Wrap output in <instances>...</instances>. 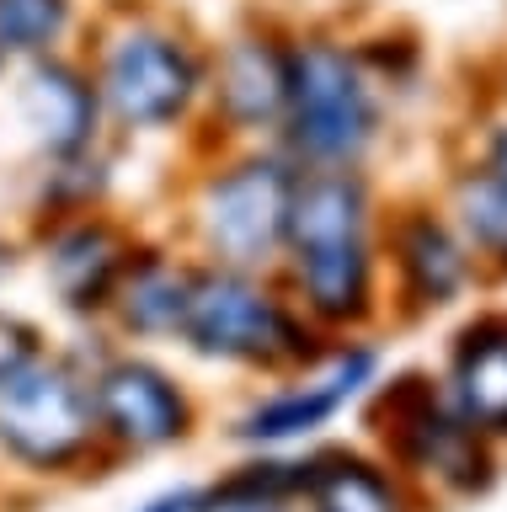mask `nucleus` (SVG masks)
Listing matches in <instances>:
<instances>
[{
    "instance_id": "obj_3",
    "label": "nucleus",
    "mask_w": 507,
    "mask_h": 512,
    "mask_svg": "<svg viewBox=\"0 0 507 512\" xmlns=\"http://www.w3.org/2000/svg\"><path fill=\"white\" fill-rule=\"evenodd\" d=\"M91 438V400L59 363L17 358L0 368V443L27 464H65Z\"/></svg>"
},
{
    "instance_id": "obj_15",
    "label": "nucleus",
    "mask_w": 507,
    "mask_h": 512,
    "mask_svg": "<svg viewBox=\"0 0 507 512\" xmlns=\"http://www.w3.org/2000/svg\"><path fill=\"white\" fill-rule=\"evenodd\" d=\"M70 22V0H0V48L43 54Z\"/></svg>"
},
{
    "instance_id": "obj_4",
    "label": "nucleus",
    "mask_w": 507,
    "mask_h": 512,
    "mask_svg": "<svg viewBox=\"0 0 507 512\" xmlns=\"http://www.w3.org/2000/svg\"><path fill=\"white\" fill-rule=\"evenodd\" d=\"M177 326L198 352H214V358H278L283 342L294 336L289 315L235 272H209V278L187 283Z\"/></svg>"
},
{
    "instance_id": "obj_10",
    "label": "nucleus",
    "mask_w": 507,
    "mask_h": 512,
    "mask_svg": "<svg viewBox=\"0 0 507 512\" xmlns=\"http://www.w3.org/2000/svg\"><path fill=\"white\" fill-rule=\"evenodd\" d=\"M454 390L465 422L507 432V336H470L454 368Z\"/></svg>"
},
{
    "instance_id": "obj_14",
    "label": "nucleus",
    "mask_w": 507,
    "mask_h": 512,
    "mask_svg": "<svg viewBox=\"0 0 507 512\" xmlns=\"http://www.w3.org/2000/svg\"><path fill=\"white\" fill-rule=\"evenodd\" d=\"M406 272H411V283H417V294L438 304L459 288V278H465V256H459V246L438 230V224L422 219L417 230L406 235Z\"/></svg>"
},
{
    "instance_id": "obj_9",
    "label": "nucleus",
    "mask_w": 507,
    "mask_h": 512,
    "mask_svg": "<svg viewBox=\"0 0 507 512\" xmlns=\"http://www.w3.org/2000/svg\"><path fill=\"white\" fill-rule=\"evenodd\" d=\"M363 374H369V358L358 352V358H353V363H342L326 384H310V390H294V395L267 400L262 411H251V416H246V438H294V432L321 427L326 416L358 390V379H363Z\"/></svg>"
},
{
    "instance_id": "obj_17",
    "label": "nucleus",
    "mask_w": 507,
    "mask_h": 512,
    "mask_svg": "<svg viewBox=\"0 0 507 512\" xmlns=\"http://www.w3.org/2000/svg\"><path fill=\"white\" fill-rule=\"evenodd\" d=\"M459 208H465V224L481 246L507 251V192L491 176H475V182L459 187Z\"/></svg>"
},
{
    "instance_id": "obj_12",
    "label": "nucleus",
    "mask_w": 507,
    "mask_h": 512,
    "mask_svg": "<svg viewBox=\"0 0 507 512\" xmlns=\"http://www.w3.org/2000/svg\"><path fill=\"white\" fill-rule=\"evenodd\" d=\"M305 486H310L315 512H401L395 491L358 459L315 464V475H305Z\"/></svg>"
},
{
    "instance_id": "obj_7",
    "label": "nucleus",
    "mask_w": 507,
    "mask_h": 512,
    "mask_svg": "<svg viewBox=\"0 0 507 512\" xmlns=\"http://www.w3.org/2000/svg\"><path fill=\"white\" fill-rule=\"evenodd\" d=\"M97 411H102V422L113 427L123 443H134V448L171 443L182 432V422H187L182 395L171 390V379L155 374L150 363L107 368L102 384H97Z\"/></svg>"
},
{
    "instance_id": "obj_13",
    "label": "nucleus",
    "mask_w": 507,
    "mask_h": 512,
    "mask_svg": "<svg viewBox=\"0 0 507 512\" xmlns=\"http://www.w3.org/2000/svg\"><path fill=\"white\" fill-rule=\"evenodd\" d=\"M113 272H118L113 235L75 230L70 240H59V251H54V283L65 288L70 304H97L107 294V283H113Z\"/></svg>"
},
{
    "instance_id": "obj_11",
    "label": "nucleus",
    "mask_w": 507,
    "mask_h": 512,
    "mask_svg": "<svg viewBox=\"0 0 507 512\" xmlns=\"http://www.w3.org/2000/svg\"><path fill=\"white\" fill-rule=\"evenodd\" d=\"M225 107L241 123H262L283 112V59L262 43H241L225 59Z\"/></svg>"
},
{
    "instance_id": "obj_16",
    "label": "nucleus",
    "mask_w": 507,
    "mask_h": 512,
    "mask_svg": "<svg viewBox=\"0 0 507 512\" xmlns=\"http://www.w3.org/2000/svg\"><path fill=\"white\" fill-rule=\"evenodd\" d=\"M182 299H187V283L161 272V267H150L145 278L129 283V304H123V310H129L134 326L161 331V326H177L182 320Z\"/></svg>"
},
{
    "instance_id": "obj_1",
    "label": "nucleus",
    "mask_w": 507,
    "mask_h": 512,
    "mask_svg": "<svg viewBox=\"0 0 507 512\" xmlns=\"http://www.w3.org/2000/svg\"><path fill=\"white\" fill-rule=\"evenodd\" d=\"M299 283L310 304L347 320L369 299V240H363V187L347 171H321L289 192V230Z\"/></svg>"
},
{
    "instance_id": "obj_20",
    "label": "nucleus",
    "mask_w": 507,
    "mask_h": 512,
    "mask_svg": "<svg viewBox=\"0 0 507 512\" xmlns=\"http://www.w3.org/2000/svg\"><path fill=\"white\" fill-rule=\"evenodd\" d=\"M145 512H193V496H161V502H150Z\"/></svg>"
},
{
    "instance_id": "obj_19",
    "label": "nucleus",
    "mask_w": 507,
    "mask_h": 512,
    "mask_svg": "<svg viewBox=\"0 0 507 512\" xmlns=\"http://www.w3.org/2000/svg\"><path fill=\"white\" fill-rule=\"evenodd\" d=\"M486 176L507 192V128H497V139H491V171Z\"/></svg>"
},
{
    "instance_id": "obj_2",
    "label": "nucleus",
    "mask_w": 507,
    "mask_h": 512,
    "mask_svg": "<svg viewBox=\"0 0 507 512\" xmlns=\"http://www.w3.org/2000/svg\"><path fill=\"white\" fill-rule=\"evenodd\" d=\"M283 112L294 144L326 166H347L374 139V96L358 64L331 43H310L283 59Z\"/></svg>"
},
{
    "instance_id": "obj_18",
    "label": "nucleus",
    "mask_w": 507,
    "mask_h": 512,
    "mask_svg": "<svg viewBox=\"0 0 507 512\" xmlns=\"http://www.w3.org/2000/svg\"><path fill=\"white\" fill-rule=\"evenodd\" d=\"M203 512H289V507H283V491L273 475H251V480L225 486Z\"/></svg>"
},
{
    "instance_id": "obj_8",
    "label": "nucleus",
    "mask_w": 507,
    "mask_h": 512,
    "mask_svg": "<svg viewBox=\"0 0 507 512\" xmlns=\"http://www.w3.org/2000/svg\"><path fill=\"white\" fill-rule=\"evenodd\" d=\"M27 112H33V128L43 134V144L59 155L91 134V91L65 64H38L27 75Z\"/></svg>"
},
{
    "instance_id": "obj_5",
    "label": "nucleus",
    "mask_w": 507,
    "mask_h": 512,
    "mask_svg": "<svg viewBox=\"0 0 507 512\" xmlns=\"http://www.w3.org/2000/svg\"><path fill=\"white\" fill-rule=\"evenodd\" d=\"M289 192L294 182L278 166H267V160L235 166L203 198V230L235 262H257L289 230Z\"/></svg>"
},
{
    "instance_id": "obj_6",
    "label": "nucleus",
    "mask_w": 507,
    "mask_h": 512,
    "mask_svg": "<svg viewBox=\"0 0 507 512\" xmlns=\"http://www.w3.org/2000/svg\"><path fill=\"white\" fill-rule=\"evenodd\" d=\"M198 86L193 59L161 32H129L107 54V102L123 123H166Z\"/></svg>"
}]
</instances>
